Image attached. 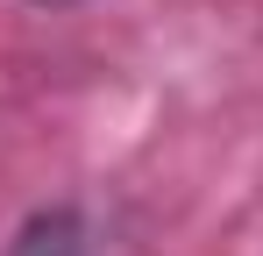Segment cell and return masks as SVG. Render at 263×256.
<instances>
[{
  "instance_id": "2",
  "label": "cell",
  "mask_w": 263,
  "mask_h": 256,
  "mask_svg": "<svg viewBox=\"0 0 263 256\" xmlns=\"http://www.w3.org/2000/svg\"><path fill=\"white\" fill-rule=\"evenodd\" d=\"M29 7H86V0H29Z\"/></svg>"
},
{
  "instance_id": "1",
  "label": "cell",
  "mask_w": 263,
  "mask_h": 256,
  "mask_svg": "<svg viewBox=\"0 0 263 256\" xmlns=\"http://www.w3.org/2000/svg\"><path fill=\"white\" fill-rule=\"evenodd\" d=\"M0 256H135V242H121L114 213L86 207V199H50L7 235Z\"/></svg>"
}]
</instances>
